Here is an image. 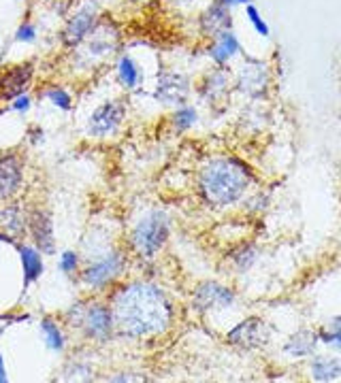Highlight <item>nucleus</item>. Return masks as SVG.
Returning <instances> with one entry per match:
<instances>
[{
    "mask_svg": "<svg viewBox=\"0 0 341 383\" xmlns=\"http://www.w3.org/2000/svg\"><path fill=\"white\" fill-rule=\"evenodd\" d=\"M115 335L124 339H149L169 330L173 305L167 294L149 281H132L111 296Z\"/></svg>",
    "mask_w": 341,
    "mask_h": 383,
    "instance_id": "1",
    "label": "nucleus"
},
{
    "mask_svg": "<svg viewBox=\"0 0 341 383\" xmlns=\"http://www.w3.org/2000/svg\"><path fill=\"white\" fill-rule=\"evenodd\" d=\"M250 182L252 173L241 160L222 156L205 162V167L201 169L199 192L209 206L224 209L243 198V194L250 188Z\"/></svg>",
    "mask_w": 341,
    "mask_h": 383,
    "instance_id": "2",
    "label": "nucleus"
},
{
    "mask_svg": "<svg viewBox=\"0 0 341 383\" xmlns=\"http://www.w3.org/2000/svg\"><path fill=\"white\" fill-rule=\"evenodd\" d=\"M126 271V256L117 247H103L88 256L85 266L81 268V283L92 292H103Z\"/></svg>",
    "mask_w": 341,
    "mask_h": 383,
    "instance_id": "3",
    "label": "nucleus"
},
{
    "mask_svg": "<svg viewBox=\"0 0 341 383\" xmlns=\"http://www.w3.org/2000/svg\"><path fill=\"white\" fill-rule=\"evenodd\" d=\"M171 219L164 211L154 209L145 217H141L130 232V249L145 260H152L169 241Z\"/></svg>",
    "mask_w": 341,
    "mask_h": 383,
    "instance_id": "4",
    "label": "nucleus"
},
{
    "mask_svg": "<svg viewBox=\"0 0 341 383\" xmlns=\"http://www.w3.org/2000/svg\"><path fill=\"white\" fill-rule=\"evenodd\" d=\"M66 320H68V324L77 326L85 339H90L94 343H107L115 335L111 307H107L103 303L75 305L66 313Z\"/></svg>",
    "mask_w": 341,
    "mask_h": 383,
    "instance_id": "5",
    "label": "nucleus"
},
{
    "mask_svg": "<svg viewBox=\"0 0 341 383\" xmlns=\"http://www.w3.org/2000/svg\"><path fill=\"white\" fill-rule=\"evenodd\" d=\"M124 117H126V107L122 100H105L92 111L88 120V132L96 139L111 137L120 130Z\"/></svg>",
    "mask_w": 341,
    "mask_h": 383,
    "instance_id": "6",
    "label": "nucleus"
},
{
    "mask_svg": "<svg viewBox=\"0 0 341 383\" xmlns=\"http://www.w3.org/2000/svg\"><path fill=\"white\" fill-rule=\"evenodd\" d=\"M98 26V4L96 2H85L77 13H73L62 30V43L66 47H77L81 45Z\"/></svg>",
    "mask_w": 341,
    "mask_h": 383,
    "instance_id": "7",
    "label": "nucleus"
},
{
    "mask_svg": "<svg viewBox=\"0 0 341 383\" xmlns=\"http://www.w3.org/2000/svg\"><path fill=\"white\" fill-rule=\"evenodd\" d=\"M158 103L167 107H182L190 96V79L175 70H162L156 81V90L152 94Z\"/></svg>",
    "mask_w": 341,
    "mask_h": 383,
    "instance_id": "8",
    "label": "nucleus"
},
{
    "mask_svg": "<svg viewBox=\"0 0 341 383\" xmlns=\"http://www.w3.org/2000/svg\"><path fill=\"white\" fill-rule=\"evenodd\" d=\"M269 337H271V330H269V326H267L263 320H258V318H248V320H243L241 324H237V326L229 332L226 341H229L233 347H237V350H248V352H252V350L265 347V345L269 343Z\"/></svg>",
    "mask_w": 341,
    "mask_h": 383,
    "instance_id": "9",
    "label": "nucleus"
},
{
    "mask_svg": "<svg viewBox=\"0 0 341 383\" xmlns=\"http://www.w3.org/2000/svg\"><path fill=\"white\" fill-rule=\"evenodd\" d=\"M235 300H237V294L218 281H205L192 294V307L201 313L229 309V307H233Z\"/></svg>",
    "mask_w": 341,
    "mask_h": 383,
    "instance_id": "10",
    "label": "nucleus"
},
{
    "mask_svg": "<svg viewBox=\"0 0 341 383\" xmlns=\"http://www.w3.org/2000/svg\"><path fill=\"white\" fill-rule=\"evenodd\" d=\"M34 75V64H15L0 70V103H13L17 96L26 94Z\"/></svg>",
    "mask_w": 341,
    "mask_h": 383,
    "instance_id": "11",
    "label": "nucleus"
},
{
    "mask_svg": "<svg viewBox=\"0 0 341 383\" xmlns=\"http://www.w3.org/2000/svg\"><path fill=\"white\" fill-rule=\"evenodd\" d=\"M83 43H85V51H83L85 60H103L115 51V47L120 43V34L111 23H105V26L98 23L94 28V32Z\"/></svg>",
    "mask_w": 341,
    "mask_h": 383,
    "instance_id": "12",
    "label": "nucleus"
},
{
    "mask_svg": "<svg viewBox=\"0 0 341 383\" xmlns=\"http://www.w3.org/2000/svg\"><path fill=\"white\" fill-rule=\"evenodd\" d=\"M23 186V160L17 154L0 156V198H13Z\"/></svg>",
    "mask_w": 341,
    "mask_h": 383,
    "instance_id": "13",
    "label": "nucleus"
},
{
    "mask_svg": "<svg viewBox=\"0 0 341 383\" xmlns=\"http://www.w3.org/2000/svg\"><path fill=\"white\" fill-rule=\"evenodd\" d=\"M28 228H30V234L34 238V247H38L41 253H45V256H53L56 253V241H53L51 215L45 209L32 211L30 219H28Z\"/></svg>",
    "mask_w": 341,
    "mask_h": 383,
    "instance_id": "14",
    "label": "nucleus"
},
{
    "mask_svg": "<svg viewBox=\"0 0 341 383\" xmlns=\"http://www.w3.org/2000/svg\"><path fill=\"white\" fill-rule=\"evenodd\" d=\"M233 26V19H231V11L226 4H222L220 0H216L214 4H209L203 15H201V32L205 36H220L222 32H229Z\"/></svg>",
    "mask_w": 341,
    "mask_h": 383,
    "instance_id": "15",
    "label": "nucleus"
},
{
    "mask_svg": "<svg viewBox=\"0 0 341 383\" xmlns=\"http://www.w3.org/2000/svg\"><path fill=\"white\" fill-rule=\"evenodd\" d=\"M237 88L256 98V96H263L269 88V70L265 64H250V66H243L237 75Z\"/></svg>",
    "mask_w": 341,
    "mask_h": 383,
    "instance_id": "16",
    "label": "nucleus"
},
{
    "mask_svg": "<svg viewBox=\"0 0 341 383\" xmlns=\"http://www.w3.org/2000/svg\"><path fill=\"white\" fill-rule=\"evenodd\" d=\"M17 253H19L21 268H23V288H28V285L36 283L43 275V256H41L38 247L23 245V243L17 245Z\"/></svg>",
    "mask_w": 341,
    "mask_h": 383,
    "instance_id": "17",
    "label": "nucleus"
},
{
    "mask_svg": "<svg viewBox=\"0 0 341 383\" xmlns=\"http://www.w3.org/2000/svg\"><path fill=\"white\" fill-rule=\"evenodd\" d=\"M241 51V43H239V38L229 30V32H222L220 36H216L214 38V43H211V47H209V58L216 62V66H226L229 64V60L233 58V56H237Z\"/></svg>",
    "mask_w": 341,
    "mask_h": 383,
    "instance_id": "18",
    "label": "nucleus"
},
{
    "mask_svg": "<svg viewBox=\"0 0 341 383\" xmlns=\"http://www.w3.org/2000/svg\"><path fill=\"white\" fill-rule=\"evenodd\" d=\"M231 90V79L226 73V66H218L214 73H209L203 83H201V94L209 100V103H220L222 98H226Z\"/></svg>",
    "mask_w": 341,
    "mask_h": 383,
    "instance_id": "19",
    "label": "nucleus"
},
{
    "mask_svg": "<svg viewBox=\"0 0 341 383\" xmlns=\"http://www.w3.org/2000/svg\"><path fill=\"white\" fill-rule=\"evenodd\" d=\"M320 343L318 339V332L314 330H297L284 345V352L290 356V358H308L316 352V345Z\"/></svg>",
    "mask_w": 341,
    "mask_h": 383,
    "instance_id": "20",
    "label": "nucleus"
},
{
    "mask_svg": "<svg viewBox=\"0 0 341 383\" xmlns=\"http://www.w3.org/2000/svg\"><path fill=\"white\" fill-rule=\"evenodd\" d=\"M115 75H117V81L126 88V90H139L143 85V73H141V66L135 62L132 56L124 53L117 64H115Z\"/></svg>",
    "mask_w": 341,
    "mask_h": 383,
    "instance_id": "21",
    "label": "nucleus"
},
{
    "mask_svg": "<svg viewBox=\"0 0 341 383\" xmlns=\"http://www.w3.org/2000/svg\"><path fill=\"white\" fill-rule=\"evenodd\" d=\"M314 382H335L341 377V360L331 356H316L310 364Z\"/></svg>",
    "mask_w": 341,
    "mask_h": 383,
    "instance_id": "22",
    "label": "nucleus"
},
{
    "mask_svg": "<svg viewBox=\"0 0 341 383\" xmlns=\"http://www.w3.org/2000/svg\"><path fill=\"white\" fill-rule=\"evenodd\" d=\"M26 226H28V221L23 219L17 204H6L4 209H0V228L4 230V234L21 236L26 232Z\"/></svg>",
    "mask_w": 341,
    "mask_h": 383,
    "instance_id": "23",
    "label": "nucleus"
},
{
    "mask_svg": "<svg viewBox=\"0 0 341 383\" xmlns=\"http://www.w3.org/2000/svg\"><path fill=\"white\" fill-rule=\"evenodd\" d=\"M41 332H43V341H45V347L49 352H62L66 347V339H64V332L60 330L58 322L53 318H45L41 322Z\"/></svg>",
    "mask_w": 341,
    "mask_h": 383,
    "instance_id": "24",
    "label": "nucleus"
},
{
    "mask_svg": "<svg viewBox=\"0 0 341 383\" xmlns=\"http://www.w3.org/2000/svg\"><path fill=\"white\" fill-rule=\"evenodd\" d=\"M231 260H233V264H235V268L239 271V273H246V271H250L256 262H258V247L256 245H241V247H237L233 253H231Z\"/></svg>",
    "mask_w": 341,
    "mask_h": 383,
    "instance_id": "25",
    "label": "nucleus"
},
{
    "mask_svg": "<svg viewBox=\"0 0 341 383\" xmlns=\"http://www.w3.org/2000/svg\"><path fill=\"white\" fill-rule=\"evenodd\" d=\"M196 120H199V113H196V109L190 107V105H182V107L173 113V126H175V130H179V132H188V130L196 124Z\"/></svg>",
    "mask_w": 341,
    "mask_h": 383,
    "instance_id": "26",
    "label": "nucleus"
},
{
    "mask_svg": "<svg viewBox=\"0 0 341 383\" xmlns=\"http://www.w3.org/2000/svg\"><path fill=\"white\" fill-rule=\"evenodd\" d=\"M318 339H320V343H325V345H331V347L341 350V315L333 318V320L329 322V326L318 332Z\"/></svg>",
    "mask_w": 341,
    "mask_h": 383,
    "instance_id": "27",
    "label": "nucleus"
},
{
    "mask_svg": "<svg viewBox=\"0 0 341 383\" xmlns=\"http://www.w3.org/2000/svg\"><path fill=\"white\" fill-rule=\"evenodd\" d=\"M45 98H47L53 107H58V109H62V111H70V107H73V96H70L64 88H60V85L49 88V90L45 92Z\"/></svg>",
    "mask_w": 341,
    "mask_h": 383,
    "instance_id": "28",
    "label": "nucleus"
},
{
    "mask_svg": "<svg viewBox=\"0 0 341 383\" xmlns=\"http://www.w3.org/2000/svg\"><path fill=\"white\" fill-rule=\"evenodd\" d=\"M246 15H248V19H250V23H252V28L256 30V34H261L263 38H267L269 34H271V28H269V23L265 21V17L261 15V11H258V6L256 4H246Z\"/></svg>",
    "mask_w": 341,
    "mask_h": 383,
    "instance_id": "29",
    "label": "nucleus"
},
{
    "mask_svg": "<svg viewBox=\"0 0 341 383\" xmlns=\"http://www.w3.org/2000/svg\"><path fill=\"white\" fill-rule=\"evenodd\" d=\"M58 268L64 273V275H73L77 273L79 268V253L77 251H64L58 260Z\"/></svg>",
    "mask_w": 341,
    "mask_h": 383,
    "instance_id": "30",
    "label": "nucleus"
},
{
    "mask_svg": "<svg viewBox=\"0 0 341 383\" xmlns=\"http://www.w3.org/2000/svg\"><path fill=\"white\" fill-rule=\"evenodd\" d=\"M36 26L30 23V21H23L17 30H15V41L19 43H34L36 41Z\"/></svg>",
    "mask_w": 341,
    "mask_h": 383,
    "instance_id": "31",
    "label": "nucleus"
},
{
    "mask_svg": "<svg viewBox=\"0 0 341 383\" xmlns=\"http://www.w3.org/2000/svg\"><path fill=\"white\" fill-rule=\"evenodd\" d=\"M30 107H32V100H30V96H26V94L17 96V98L11 103V109H13V111H17V113H28V111H30Z\"/></svg>",
    "mask_w": 341,
    "mask_h": 383,
    "instance_id": "32",
    "label": "nucleus"
},
{
    "mask_svg": "<svg viewBox=\"0 0 341 383\" xmlns=\"http://www.w3.org/2000/svg\"><path fill=\"white\" fill-rule=\"evenodd\" d=\"M222 4H226L229 9L231 6H237V4H250V0H220Z\"/></svg>",
    "mask_w": 341,
    "mask_h": 383,
    "instance_id": "33",
    "label": "nucleus"
},
{
    "mask_svg": "<svg viewBox=\"0 0 341 383\" xmlns=\"http://www.w3.org/2000/svg\"><path fill=\"white\" fill-rule=\"evenodd\" d=\"M6 382V369H4V358L0 354V383Z\"/></svg>",
    "mask_w": 341,
    "mask_h": 383,
    "instance_id": "34",
    "label": "nucleus"
},
{
    "mask_svg": "<svg viewBox=\"0 0 341 383\" xmlns=\"http://www.w3.org/2000/svg\"><path fill=\"white\" fill-rule=\"evenodd\" d=\"M171 4H177V6H188V4H192L194 0H169Z\"/></svg>",
    "mask_w": 341,
    "mask_h": 383,
    "instance_id": "35",
    "label": "nucleus"
}]
</instances>
